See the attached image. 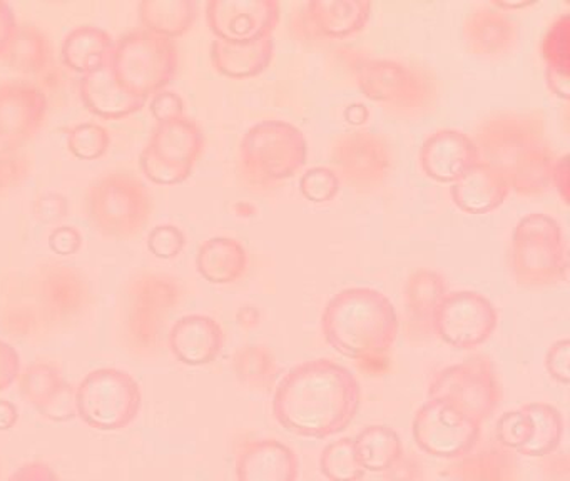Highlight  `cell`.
<instances>
[{
    "label": "cell",
    "mask_w": 570,
    "mask_h": 481,
    "mask_svg": "<svg viewBox=\"0 0 570 481\" xmlns=\"http://www.w3.org/2000/svg\"><path fill=\"white\" fill-rule=\"evenodd\" d=\"M360 403L362 387L348 367L330 360L306 361L279 381L273 416L296 436L322 440L346 430Z\"/></svg>",
    "instance_id": "1"
},
{
    "label": "cell",
    "mask_w": 570,
    "mask_h": 481,
    "mask_svg": "<svg viewBox=\"0 0 570 481\" xmlns=\"http://www.w3.org/2000/svg\"><path fill=\"white\" fill-rule=\"evenodd\" d=\"M91 301L88 277L62 261H42L6 277L0 326L9 336L35 340L78 320Z\"/></svg>",
    "instance_id": "2"
},
{
    "label": "cell",
    "mask_w": 570,
    "mask_h": 481,
    "mask_svg": "<svg viewBox=\"0 0 570 481\" xmlns=\"http://www.w3.org/2000/svg\"><path fill=\"white\" fill-rule=\"evenodd\" d=\"M480 160L495 167L510 189L537 196L550 186L553 157L547 143L546 116L537 110L493 114L476 127Z\"/></svg>",
    "instance_id": "3"
},
{
    "label": "cell",
    "mask_w": 570,
    "mask_h": 481,
    "mask_svg": "<svg viewBox=\"0 0 570 481\" xmlns=\"http://www.w3.org/2000/svg\"><path fill=\"white\" fill-rule=\"evenodd\" d=\"M326 343L350 360H386L396 336L399 314L392 301L373 287H348L326 303L322 316Z\"/></svg>",
    "instance_id": "4"
},
{
    "label": "cell",
    "mask_w": 570,
    "mask_h": 481,
    "mask_svg": "<svg viewBox=\"0 0 570 481\" xmlns=\"http://www.w3.org/2000/svg\"><path fill=\"white\" fill-rule=\"evenodd\" d=\"M178 279L165 273L142 271L122 293L121 334L129 353L151 357L163 344L166 321L181 301Z\"/></svg>",
    "instance_id": "5"
},
{
    "label": "cell",
    "mask_w": 570,
    "mask_h": 481,
    "mask_svg": "<svg viewBox=\"0 0 570 481\" xmlns=\"http://www.w3.org/2000/svg\"><path fill=\"white\" fill-rule=\"evenodd\" d=\"M308 157L305 134L286 120H263L246 130L239 144V169L255 186L292 177Z\"/></svg>",
    "instance_id": "6"
},
{
    "label": "cell",
    "mask_w": 570,
    "mask_h": 481,
    "mask_svg": "<svg viewBox=\"0 0 570 481\" xmlns=\"http://www.w3.org/2000/svg\"><path fill=\"white\" fill-rule=\"evenodd\" d=\"M178 59V47L173 39L148 29H135L115 42L109 66L125 89L148 99L171 82Z\"/></svg>",
    "instance_id": "7"
},
{
    "label": "cell",
    "mask_w": 570,
    "mask_h": 481,
    "mask_svg": "<svg viewBox=\"0 0 570 481\" xmlns=\"http://www.w3.org/2000/svg\"><path fill=\"white\" fill-rule=\"evenodd\" d=\"M513 279L527 287L550 286L567 273L562 227L549 214L532 213L513 227L510 243Z\"/></svg>",
    "instance_id": "8"
},
{
    "label": "cell",
    "mask_w": 570,
    "mask_h": 481,
    "mask_svg": "<svg viewBox=\"0 0 570 481\" xmlns=\"http://www.w3.org/2000/svg\"><path fill=\"white\" fill-rule=\"evenodd\" d=\"M86 209L99 233L128 239L145 229L151 217L153 199L139 177L126 170H111L88 187Z\"/></svg>",
    "instance_id": "9"
},
{
    "label": "cell",
    "mask_w": 570,
    "mask_h": 481,
    "mask_svg": "<svg viewBox=\"0 0 570 481\" xmlns=\"http://www.w3.org/2000/svg\"><path fill=\"white\" fill-rule=\"evenodd\" d=\"M76 414L99 431L128 428L141 411L138 381L128 371L99 367L86 374L75 393Z\"/></svg>",
    "instance_id": "10"
},
{
    "label": "cell",
    "mask_w": 570,
    "mask_h": 481,
    "mask_svg": "<svg viewBox=\"0 0 570 481\" xmlns=\"http://www.w3.org/2000/svg\"><path fill=\"white\" fill-rule=\"evenodd\" d=\"M353 70L362 92L395 112L413 116L429 109L435 100V80L419 67L400 60L360 57Z\"/></svg>",
    "instance_id": "11"
},
{
    "label": "cell",
    "mask_w": 570,
    "mask_h": 481,
    "mask_svg": "<svg viewBox=\"0 0 570 481\" xmlns=\"http://www.w3.org/2000/svg\"><path fill=\"white\" fill-rule=\"evenodd\" d=\"M429 400L449 404L482 424L495 413L502 400L492 361L487 356H473L443 367L430 383Z\"/></svg>",
    "instance_id": "12"
},
{
    "label": "cell",
    "mask_w": 570,
    "mask_h": 481,
    "mask_svg": "<svg viewBox=\"0 0 570 481\" xmlns=\"http://www.w3.org/2000/svg\"><path fill=\"white\" fill-rule=\"evenodd\" d=\"M495 306L476 291L446 293L433 316L432 331L456 350L482 346L495 333Z\"/></svg>",
    "instance_id": "13"
},
{
    "label": "cell",
    "mask_w": 570,
    "mask_h": 481,
    "mask_svg": "<svg viewBox=\"0 0 570 481\" xmlns=\"http://www.w3.org/2000/svg\"><path fill=\"white\" fill-rule=\"evenodd\" d=\"M412 431L413 440L423 453L442 460H455L475 448L482 424L449 404L429 400L413 416Z\"/></svg>",
    "instance_id": "14"
},
{
    "label": "cell",
    "mask_w": 570,
    "mask_h": 481,
    "mask_svg": "<svg viewBox=\"0 0 570 481\" xmlns=\"http://www.w3.org/2000/svg\"><path fill=\"white\" fill-rule=\"evenodd\" d=\"M336 176L358 190H373L389 177L392 154L389 144L370 130L343 134L332 150Z\"/></svg>",
    "instance_id": "15"
},
{
    "label": "cell",
    "mask_w": 570,
    "mask_h": 481,
    "mask_svg": "<svg viewBox=\"0 0 570 481\" xmlns=\"http://www.w3.org/2000/svg\"><path fill=\"white\" fill-rule=\"evenodd\" d=\"M205 12L216 39L249 42L273 36L282 6L276 0H209Z\"/></svg>",
    "instance_id": "16"
},
{
    "label": "cell",
    "mask_w": 570,
    "mask_h": 481,
    "mask_svg": "<svg viewBox=\"0 0 570 481\" xmlns=\"http://www.w3.org/2000/svg\"><path fill=\"white\" fill-rule=\"evenodd\" d=\"M48 97L29 80L0 82V143L18 147L45 122Z\"/></svg>",
    "instance_id": "17"
},
{
    "label": "cell",
    "mask_w": 570,
    "mask_h": 481,
    "mask_svg": "<svg viewBox=\"0 0 570 481\" xmlns=\"http://www.w3.org/2000/svg\"><path fill=\"white\" fill-rule=\"evenodd\" d=\"M372 16L366 0H312L293 19L295 32L312 39H345L360 32Z\"/></svg>",
    "instance_id": "18"
},
{
    "label": "cell",
    "mask_w": 570,
    "mask_h": 481,
    "mask_svg": "<svg viewBox=\"0 0 570 481\" xmlns=\"http://www.w3.org/2000/svg\"><path fill=\"white\" fill-rule=\"evenodd\" d=\"M420 166L430 179L455 183L480 163L479 147L459 129H440L423 140Z\"/></svg>",
    "instance_id": "19"
},
{
    "label": "cell",
    "mask_w": 570,
    "mask_h": 481,
    "mask_svg": "<svg viewBox=\"0 0 570 481\" xmlns=\"http://www.w3.org/2000/svg\"><path fill=\"white\" fill-rule=\"evenodd\" d=\"M19 390L22 397L48 420L62 423L76 416V391L66 383L61 370L55 364L38 361L26 367L24 373L19 374Z\"/></svg>",
    "instance_id": "20"
},
{
    "label": "cell",
    "mask_w": 570,
    "mask_h": 481,
    "mask_svg": "<svg viewBox=\"0 0 570 481\" xmlns=\"http://www.w3.org/2000/svg\"><path fill=\"white\" fill-rule=\"evenodd\" d=\"M169 350L179 363L205 366L222 353L225 334L215 317L186 314L179 317L168 334Z\"/></svg>",
    "instance_id": "21"
},
{
    "label": "cell",
    "mask_w": 570,
    "mask_h": 481,
    "mask_svg": "<svg viewBox=\"0 0 570 481\" xmlns=\"http://www.w3.org/2000/svg\"><path fill=\"white\" fill-rule=\"evenodd\" d=\"M238 481H296L298 457L288 444L265 438L248 441L236 458Z\"/></svg>",
    "instance_id": "22"
},
{
    "label": "cell",
    "mask_w": 570,
    "mask_h": 481,
    "mask_svg": "<svg viewBox=\"0 0 570 481\" xmlns=\"http://www.w3.org/2000/svg\"><path fill=\"white\" fill-rule=\"evenodd\" d=\"M463 40L470 52L487 59L505 56L519 42V23L497 7H480L463 20Z\"/></svg>",
    "instance_id": "23"
},
{
    "label": "cell",
    "mask_w": 570,
    "mask_h": 481,
    "mask_svg": "<svg viewBox=\"0 0 570 481\" xmlns=\"http://www.w3.org/2000/svg\"><path fill=\"white\" fill-rule=\"evenodd\" d=\"M82 102L96 116L121 119L145 106L146 99L135 96L119 84L108 62L82 73L79 80Z\"/></svg>",
    "instance_id": "24"
},
{
    "label": "cell",
    "mask_w": 570,
    "mask_h": 481,
    "mask_svg": "<svg viewBox=\"0 0 570 481\" xmlns=\"http://www.w3.org/2000/svg\"><path fill=\"white\" fill-rule=\"evenodd\" d=\"M510 190L505 177L480 160L452 184V199L463 213L487 214L502 206Z\"/></svg>",
    "instance_id": "25"
},
{
    "label": "cell",
    "mask_w": 570,
    "mask_h": 481,
    "mask_svg": "<svg viewBox=\"0 0 570 481\" xmlns=\"http://www.w3.org/2000/svg\"><path fill=\"white\" fill-rule=\"evenodd\" d=\"M148 147L161 159L193 170L205 149V136L191 117L181 116L156 124Z\"/></svg>",
    "instance_id": "26"
},
{
    "label": "cell",
    "mask_w": 570,
    "mask_h": 481,
    "mask_svg": "<svg viewBox=\"0 0 570 481\" xmlns=\"http://www.w3.org/2000/svg\"><path fill=\"white\" fill-rule=\"evenodd\" d=\"M273 36L249 42H226L215 39L212 43V62L223 76L232 79L255 77L268 69L273 59Z\"/></svg>",
    "instance_id": "27"
},
{
    "label": "cell",
    "mask_w": 570,
    "mask_h": 481,
    "mask_svg": "<svg viewBox=\"0 0 570 481\" xmlns=\"http://www.w3.org/2000/svg\"><path fill=\"white\" fill-rule=\"evenodd\" d=\"M196 267L209 283L232 284L246 273L248 254L243 244L233 237H209L199 246Z\"/></svg>",
    "instance_id": "28"
},
{
    "label": "cell",
    "mask_w": 570,
    "mask_h": 481,
    "mask_svg": "<svg viewBox=\"0 0 570 481\" xmlns=\"http://www.w3.org/2000/svg\"><path fill=\"white\" fill-rule=\"evenodd\" d=\"M115 47L111 33L95 23H82L69 30L62 40L61 53L66 66L86 73L108 62Z\"/></svg>",
    "instance_id": "29"
},
{
    "label": "cell",
    "mask_w": 570,
    "mask_h": 481,
    "mask_svg": "<svg viewBox=\"0 0 570 481\" xmlns=\"http://www.w3.org/2000/svg\"><path fill=\"white\" fill-rule=\"evenodd\" d=\"M540 53L546 60V80L549 89L560 99L570 97V17L560 13L542 37Z\"/></svg>",
    "instance_id": "30"
},
{
    "label": "cell",
    "mask_w": 570,
    "mask_h": 481,
    "mask_svg": "<svg viewBox=\"0 0 570 481\" xmlns=\"http://www.w3.org/2000/svg\"><path fill=\"white\" fill-rule=\"evenodd\" d=\"M446 294L445 279L436 271L420 267L405 284V304L410 321L423 333L432 331L436 307Z\"/></svg>",
    "instance_id": "31"
},
{
    "label": "cell",
    "mask_w": 570,
    "mask_h": 481,
    "mask_svg": "<svg viewBox=\"0 0 570 481\" xmlns=\"http://www.w3.org/2000/svg\"><path fill=\"white\" fill-rule=\"evenodd\" d=\"M356 458L363 470L385 473L403 457L400 434L385 424H370L353 438Z\"/></svg>",
    "instance_id": "32"
},
{
    "label": "cell",
    "mask_w": 570,
    "mask_h": 481,
    "mask_svg": "<svg viewBox=\"0 0 570 481\" xmlns=\"http://www.w3.org/2000/svg\"><path fill=\"white\" fill-rule=\"evenodd\" d=\"M138 13L145 29L173 39L191 29L196 3L193 0H142Z\"/></svg>",
    "instance_id": "33"
},
{
    "label": "cell",
    "mask_w": 570,
    "mask_h": 481,
    "mask_svg": "<svg viewBox=\"0 0 570 481\" xmlns=\"http://www.w3.org/2000/svg\"><path fill=\"white\" fill-rule=\"evenodd\" d=\"M4 57L14 69L28 73H42L51 62V43L35 23H18Z\"/></svg>",
    "instance_id": "34"
},
{
    "label": "cell",
    "mask_w": 570,
    "mask_h": 481,
    "mask_svg": "<svg viewBox=\"0 0 570 481\" xmlns=\"http://www.w3.org/2000/svg\"><path fill=\"white\" fill-rule=\"evenodd\" d=\"M522 408L532 420L533 431L529 443L519 453L530 458L549 457L562 441V413L549 403H530Z\"/></svg>",
    "instance_id": "35"
},
{
    "label": "cell",
    "mask_w": 570,
    "mask_h": 481,
    "mask_svg": "<svg viewBox=\"0 0 570 481\" xmlns=\"http://www.w3.org/2000/svg\"><path fill=\"white\" fill-rule=\"evenodd\" d=\"M233 371L246 386L268 387L278 376L279 370L268 347L248 344L233 356Z\"/></svg>",
    "instance_id": "36"
},
{
    "label": "cell",
    "mask_w": 570,
    "mask_h": 481,
    "mask_svg": "<svg viewBox=\"0 0 570 481\" xmlns=\"http://www.w3.org/2000/svg\"><path fill=\"white\" fill-rule=\"evenodd\" d=\"M320 470L330 481H360L366 471L356 458L353 438H340L323 448Z\"/></svg>",
    "instance_id": "37"
},
{
    "label": "cell",
    "mask_w": 570,
    "mask_h": 481,
    "mask_svg": "<svg viewBox=\"0 0 570 481\" xmlns=\"http://www.w3.org/2000/svg\"><path fill=\"white\" fill-rule=\"evenodd\" d=\"M111 146V136L101 124L81 122L68 130V147L82 160H95L105 156Z\"/></svg>",
    "instance_id": "38"
},
{
    "label": "cell",
    "mask_w": 570,
    "mask_h": 481,
    "mask_svg": "<svg viewBox=\"0 0 570 481\" xmlns=\"http://www.w3.org/2000/svg\"><path fill=\"white\" fill-rule=\"evenodd\" d=\"M532 431V420L523 408H519V410L507 411L499 418L495 436L502 446L519 453V450H522L529 443Z\"/></svg>",
    "instance_id": "39"
},
{
    "label": "cell",
    "mask_w": 570,
    "mask_h": 481,
    "mask_svg": "<svg viewBox=\"0 0 570 481\" xmlns=\"http://www.w3.org/2000/svg\"><path fill=\"white\" fill-rule=\"evenodd\" d=\"M32 160L19 147L0 146V196L21 186L31 176Z\"/></svg>",
    "instance_id": "40"
},
{
    "label": "cell",
    "mask_w": 570,
    "mask_h": 481,
    "mask_svg": "<svg viewBox=\"0 0 570 481\" xmlns=\"http://www.w3.org/2000/svg\"><path fill=\"white\" fill-rule=\"evenodd\" d=\"M299 190L309 203H328L338 194L340 177L330 167H312L299 179Z\"/></svg>",
    "instance_id": "41"
},
{
    "label": "cell",
    "mask_w": 570,
    "mask_h": 481,
    "mask_svg": "<svg viewBox=\"0 0 570 481\" xmlns=\"http://www.w3.org/2000/svg\"><path fill=\"white\" fill-rule=\"evenodd\" d=\"M139 166H141L142 173L156 184H163V186H173V184L183 183L188 179L191 169L186 167L176 166V164L168 163V160L161 159L156 156L148 146L139 154Z\"/></svg>",
    "instance_id": "42"
},
{
    "label": "cell",
    "mask_w": 570,
    "mask_h": 481,
    "mask_svg": "<svg viewBox=\"0 0 570 481\" xmlns=\"http://www.w3.org/2000/svg\"><path fill=\"white\" fill-rule=\"evenodd\" d=\"M186 246V236L176 224H158L148 234V249L159 259H175Z\"/></svg>",
    "instance_id": "43"
},
{
    "label": "cell",
    "mask_w": 570,
    "mask_h": 481,
    "mask_svg": "<svg viewBox=\"0 0 570 481\" xmlns=\"http://www.w3.org/2000/svg\"><path fill=\"white\" fill-rule=\"evenodd\" d=\"M69 203L66 196L56 190H46L39 194L32 204V213L41 223H56L68 214Z\"/></svg>",
    "instance_id": "44"
},
{
    "label": "cell",
    "mask_w": 570,
    "mask_h": 481,
    "mask_svg": "<svg viewBox=\"0 0 570 481\" xmlns=\"http://www.w3.org/2000/svg\"><path fill=\"white\" fill-rule=\"evenodd\" d=\"M547 373L560 384L570 383V341H556L546 354Z\"/></svg>",
    "instance_id": "45"
},
{
    "label": "cell",
    "mask_w": 570,
    "mask_h": 481,
    "mask_svg": "<svg viewBox=\"0 0 570 481\" xmlns=\"http://www.w3.org/2000/svg\"><path fill=\"white\" fill-rule=\"evenodd\" d=\"M149 110L158 122H165L185 116V100L175 90L163 89L153 94Z\"/></svg>",
    "instance_id": "46"
},
{
    "label": "cell",
    "mask_w": 570,
    "mask_h": 481,
    "mask_svg": "<svg viewBox=\"0 0 570 481\" xmlns=\"http://www.w3.org/2000/svg\"><path fill=\"white\" fill-rule=\"evenodd\" d=\"M49 247L55 251L59 256H71L78 253L82 246V234L78 227L62 224V226L55 227L49 234Z\"/></svg>",
    "instance_id": "47"
},
{
    "label": "cell",
    "mask_w": 570,
    "mask_h": 481,
    "mask_svg": "<svg viewBox=\"0 0 570 481\" xmlns=\"http://www.w3.org/2000/svg\"><path fill=\"white\" fill-rule=\"evenodd\" d=\"M21 374V356L12 344L0 340V391L9 390Z\"/></svg>",
    "instance_id": "48"
},
{
    "label": "cell",
    "mask_w": 570,
    "mask_h": 481,
    "mask_svg": "<svg viewBox=\"0 0 570 481\" xmlns=\"http://www.w3.org/2000/svg\"><path fill=\"white\" fill-rule=\"evenodd\" d=\"M8 481H62L59 474L42 461H31L22 464Z\"/></svg>",
    "instance_id": "49"
},
{
    "label": "cell",
    "mask_w": 570,
    "mask_h": 481,
    "mask_svg": "<svg viewBox=\"0 0 570 481\" xmlns=\"http://www.w3.org/2000/svg\"><path fill=\"white\" fill-rule=\"evenodd\" d=\"M550 184L557 187V193L562 197L563 203H569L570 194V174H569V156L557 157L553 160L552 174H550Z\"/></svg>",
    "instance_id": "50"
},
{
    "label": "cell",
    "mask_w": 570,
    "mask_h": 481,
    "mask_svg": "<svg viewBox=\"0 0 570 481\" xmlns=\"http://www.w3.org/2000/svg\"><path fill=\"white\" fill-rule=\"evenodd\" d=\"M18 29V19H16L14 9L11 3L0 0V53L4 56L12 36Z\"/></svg>",
    "instance_id": "51"
},
{
    "label": "cell",
    "mask_w": 570,
    "mask_h": 481,
    "mask_svg": "<svg viewBox=\"0 0 570 481\" xmlns=\"http://www.w3.org/2000/svg\"><path fill=\"white\" fill-rule=\"evenodd\" d=\"M19 410L12 401L0 400V431H9L18 424Z\"/></svg>",
    "instance_id": "52"
}]
</instances>
